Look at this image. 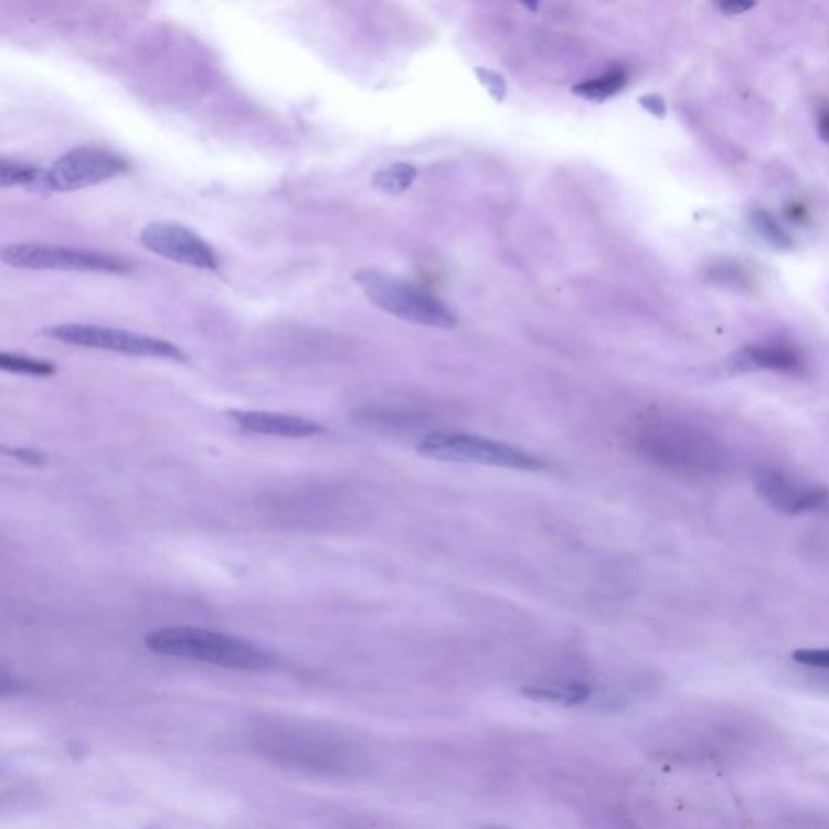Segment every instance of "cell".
<instances>
[{
    "instance_id": "obj_1",
    "label": "cell",
    "mask_w": 829,
    "mask_h": 829,
    "mask_svg": "<svg viewBox=\"0 0 829 829\" xmlns=\"http://www.w3.org/2000/svg\"><path fill=\"white\" fill-rule=\"evenodd\" d=\"M249 744L263 758L295 772L342 775L352 766V751L341 735L301 720L259 721L249 732Z\"/></svg>"
},
{
    "instance_id": "obj_2",
    "label": "cell",
    "mask_w": 829,
    "mask_h": 829,
    "mask_svg": "<svg viewBox=\"0 0 829 829\" xmlns=\"http://www.w3.org/2000/svg\"><path fill=\"white\" fill-rule=\"evenodd\" d=\"M638 453L650 463L689 477H710L723 468L720 443L705 429L661 414L645 415L634 429Z\"/></svg>"
},
{
    "instance_id": "obj_3",
    "label": "cell",
    "mask_w": 829,
    "mask_h": 829,
    "mask_svg": "<svg viewBox=\"0 0 829 829\" xmlns=\"http://www.w3.org/2000/svg\"><path fill=\"white\" fill-rule=\"evenodd\" d=\"M145 645L161 657L206 662L232 671L263 672L274 666L268 651L252 641L200 627L176 626L152 630L145 638Z\"/></svg>"
},
{
    "instance_id": "obj_4",
    "label": "cell",
    "mask_w": 829,
    "mask_h": 829,
    "mask_svg": "<svg viewBox=\"0 0 829 829\" xmlns=\"http://www.w3.org/2000/svg\"><path fill=\"white\" fill-rule=\"evenodd\" d=\"M353 280L371 304L402 321L438 329H453L459 322L456 313L438 298L391 274L362 269L357 270Z\"/></svg>"
},
{
    "instance_id": "obj_5",
    "label": "cell",
    "mask_w": 829,
    "mask_h": 829,
    "mask_svg": "<svg viewBox=\"0 0 829 829\" xmlns=\"http://www.w3.org/2000/svg\"><path fill=\"white\" fill-rule=\"evenodd\" d=\"M416 450L423 457L440 463L475 464L522 471H540L546 467L543 460L525 450L467 433H432L419 440Z\"/></svg>"
},
{
    "instance_id": "obj_6",
    "label": "cell",
    "mask_w": 829,
    "mask_h": 829,
    "mask_svg": "<svg viewBox=\"0 0 829 829\" xmlns=\"http://www.w3.org/2000/svg\"><path fill=\"white\" fill-rule=\"evenodd\" d=\"M41 334L52 341L68 343V346L107 350V352L124 353V355L187 362L185 353L173 343L140 334V332L125 331V329L71 322V325L46 328Z\"/></svg>"
},
{
    "instance_id": "obj_7",
    "label": "cell",
    "mask_w": 829,
    "mask_h": 829,
    "mask_svg": "<svg viewBox=\"0 0 829 829\" xmlns=\"http://www.w3.org/2000/svg\"><path fill=\"white\" fill-rule=\"evenodd\" d=\"M2 262L12 268L30 270H85V273L125 274L130 265L124 259L88 249L44 244H17L2 249Z\"/></svg>"
},
{
    "instance_id": "obj_8",
    "label": "cell",
    "mask_w": 829,
    "mask_h": 829,
    "mask_svg": "<svg viewBox=\"0 0 829 829\" xmlns=\"http://www.w3.org/2000/svg\"><path fill=\"white\" fill-rule=\"evenodd\" d=\"M128 171L116 152L82 147L62 155L44 176L43 192L67 193L98 185Z\"/></svg>"
},
{
    "instance_id": "obj_9",
    "label": "cell",
    "mask_w": 829,
    "mask_h": 829,
    "mask_svg": "<svg viewBox=\"0 0 829 829\" xmlns=\"http://www.w3.org/2000/svg\"><path fill=\"white\" fill-rule=\"evenodd\" d=\"M140 242L149 252L179 265L204 270L220 269V258L211 245L183 225L152 222L141 231Z\"/></svg>"
},
{
    "instance_id": "obj_10",
    "label": "cell",
    "mask_w": 829,
    "mask_h": 829,
    "mask_svg": "<svg viewBox=\"0 0 829 829\" xmlns=\"http://www.w3.org/2000/svg\"><path fill=\"white\" fill-rule=\"evenodd\" d=\"M755 491L759 498L784 516H803L820 511L829 502V489L810 485L778 468H765L755 475Z\"/></svg>"
},
{
    "instance_id": "obj_11",
    "label": "cell",
    "mask_w": 829,
    "mask_h": 829,
    "mask_svg": "<svg viewBox=\"0 0 829 829\" xmlns=\"http://www.w3.org/2000/svg\"><path fill=\"white\" fill-rule=\"evenodd\" d=\"M227 415L242 432L253 435L301 439L326 432L319 423L301 416L253 411H231Z\"/></svg>"
},
{
    "instance_id": "obj_12",
    "label": "cell",
    "mask_w": 829,
    "mask_h": 829,
    "mask_svg": "<svg viewBox=\"0 0 829 829\" xmlns=\"http://www.w3.org/2000/svg\"><path fill=\"white\" fill-rule=\"evenodd\" d=\"M732 366L737 371L766 370L790 376L805 373L803 353L796 347L780 342L747 347L734 357Z\"/></svg>"
},
{
    "instance_id": "obj_13",
    "label": "cell",
    "mask_w": 829,
    "mask_h": 829,
    "mask_svg": "<svg viewBox=\"0 0 829 829\" xmlns=\"http://www.w3.org/2000/svg\"><path fill=\"white\" fill-rule=\"evenodd\" d=\"M44 176L46 171H41L36 166L23 164V162L0 161V187H22V189L40 190L43 192Z\"/></svg>"
},
{
    "instance_id": "obj_14",
    "label": "cell",
    "mask_w": 829,
    "mask_h": 829,
    "mask_svg": "<svg viewBox=\"0 0 829 829\" xmlns=\"http://www.w3.org/2000/svg\"><path fill=\"white\" fill-rule=\"evenodd\" d=\"M416 179V169L414 166L397 162L391 168L383 169L374 173L371 179V187L376 192L384 195H401L405 190L411 189Z\"/></svg>"
},
{
    "instance_id": "obj_15",
    "label": "cell",
    "mask_w": 829,
    "mask_h": 829,
    "mask_svg": "<svg viewBox=\"0 0 829 829\" xmlns=\"http://www.w3.org/2000/svg\"><path fill=\"white\" fill-rule=\"evenodd\" d=\"M627 75L623 71H613L599 78L589 79V82L581 83L572 88V93L575 96L588 100H605L610 96L617 95L620 89L626 86Z\"/></svg>"
},
{
    "instance_id": "obj_16",
    "label": "cell",
    "mask_w": 829,
    "mask_h": 829,
    "mask_svg": "<svg viewBox=\"0 0 829 829\" xmlns=\"http://www.w3.org/2000/svg\"><path fill=\"white\" fill-rule=\"evenodd\" d=\"M525 695L532 699L544 700V702L565 703V705H575V703L585 702L588 699V687L572 683L565 687H530L523 690Z\"/></svg>"
},
{
    "instance_id": "obj_17",
    "label": "cell",
    "mask_w": 829,
    "mask_h": 829,
    "mask_svg": "<svg viewBox=\"0 0 829 829\" xmlns=\"http://www.w3.org/2000/svg\"><path fill=\"white\" fill-rule=\"evenodd\" d=\"M0 368L15 374H31V376H51L57 371L54 363L46 360L31 359L19 353H0Z\"/></svg>"
},
{
    "instance_id": "obj_18",
    "label": "cell",
    "mask_w": 829,
    "mask_h": 829,
    "mask_svg": "<svg viewBox=\"0 0 829 829\" xmlns=\"http://www.w3.org/2000/svg\"><path fill=\"white\" fill-rule=\"evenodd\" d=\"M475 74H477L478 82L488 89L489 96L496 103L499 104L504 100L506 95H508V83H506L504 76L485 67L475 68Z\"/></svg>"
},
{
    "instance_id": "obj_19",
    "label": "cell",
    "mask_w": 829,
    "mask_h": 829,
    "mask_svg": "<svg viewBox=\"0 0 829 829\" xmlns=\"http://www.w3.org/2000/svg\"><path fill=\"white\" fill-rule=\"evenodd\" d=\"M794 661L810 668L829 669V648H803L794 651Z\"/></svg>"
},
{
    "instance_id": "obj_20",
    "label": "cell",
    "mask_w": 829,
    "mask_h": 829,
    "mask_svg": "<svg viewBox=\"0 0 829 829\" xmlns=\"http://www.w3.org/2000/svg\"><path fill=\"white\" fill-rule=\"evenodd\" d=\"M754 222L756 224V228L762 232L763 237H766L768 238V241L775 242V244L778 245L789 244V241H787L786 235L783 234V231H780L778 224H776V222L773 221L772 217L766 216L765 213H756Z\"/></svg>"
},
{
    "instance_id": "obj_21",
    "label": "cell",
    "mask_w": 829,
    "mask_h": 829,
    "mask_svg": "<svg viewBox=\"0 0 829 829\" xmlns=\"http://www.w3.org/2000/svg\"><path fill=\"white\" fill-rule=\"evenodd\" d=\"M3 453L9 454V456L17 457V459L22 460V463H25L28 465H34V467H43V465L50 463L46 454L41 453V450L31 449V447H17V449L12 450L3 447Z\"/></svg>"
},
{
    "instance_id": "obj_22",
    "label": "cell",
    "mask_w": 829,
    "mask_h": 829,
    "mask_svg": "<svg viewBox=\"0 0 829 829\" xmlns=\"http://www.w3.org/2000/svg\"><path fill=\"white\" fill-rule=\"evenodd\" d=\"M640 104L641 107H645V109H647L648 113L653 114L655 117H659V119H661V117H665V100L659 98V96H644V98L640 99Z\"/></svg>"
},
{
    "instance_id": "obj_23",
    "label": "cell",
    "mask_w": 829,
    "mask_h": 829,
    "mask_svg": "<svg viewBox=\"0 0 829 829\" xmlns=\"http://www.w3.org/2000/svg\"><path fill=\"white\" fill-rule=\"evenodd\" d=\"M755 3L752 2H744V0H731V2H723L720 3L721 9H723V12H726L727 15H737V13H744L747 12V10L754 9Z\"/></svg>"
},
{
    "instance_id": "obj_24",
    "label": "cell",
    "mask_w": 829,
    "mask_h": 829,
    "mask_svg": "<svg viewBox=\"0 0 829 829\" xmlns=\"http://www.w3.org/2000/svg\"><path fill=\"white\" fill-rule=\"evenodd\" d=\"M818 127H820V135L823 140L829 141V110H823L820 114V120H818Z\"/></svg>"
}]
</instances>
